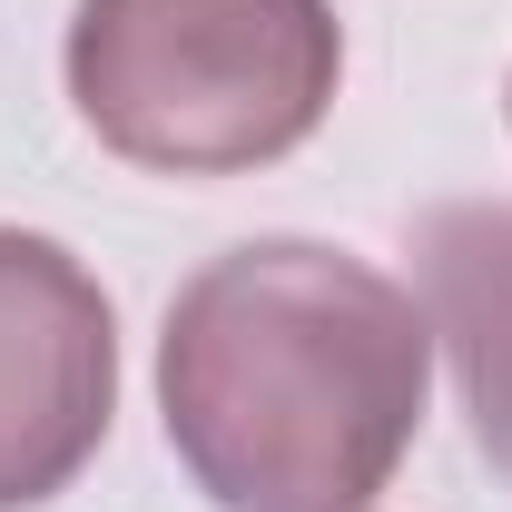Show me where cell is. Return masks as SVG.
Masks as SVG:
<instances>
[{"label": "cell", "instance_id": "cell-1", "mask_svg": "<svg viewBox=\"0 0 512 512\" xmlns=\"http://www.w3.org/2000/svg\"><path fill=\"white\" fill-rule=\"evenodd\" d=\"M434 384V316L345 247L256 237L158 335L168 444L217 512H365Z\"/></svg>", "mask_w": 512, "mask_h": 512}, {"label": "cell", "instance_id": "cell-2", "mask_svg": "<svg viewBox=\"0 0 512 512\" xmlns=\"http://www.w3.org/2000/svg\"><path fill=\"white\" fill-rule=\"evenodd\" d=\"M335 10L325 0H79L69 99L128 168L237 178L306 148L335 109Z\"/></svg>", "mask_w": 512, "mask_h": 512}, {"label": "cell", "instance_id": "cell-3", "mask_svg": "<svg viewBox=\"0 0 512 512\" xmlns=\"http://www.w3.org/2000/svg\"><path fill=\"white\" fill-rule=\"evenodd\" d=\"M119 404V335L99 276L30 227H0V512L50 503L99 453Z\"/></svg>", "mask_w": 512, "mask_h": 512}, {"label": "cell", "instance_id": "cell-4", "mask_svg": "<svg viewBox=\"0 0 512 512\" xmlns=\"http://www.w3.org/2000/svg\"><path fill=\"white\" fill-rule=\"evenodd\" d=\"M414 256H424V316L453 355L473 444L512 473V207H493V197L424 207Z\"/></svg>", "mask_w": 512, "mask_h": 512}]
</instances>
